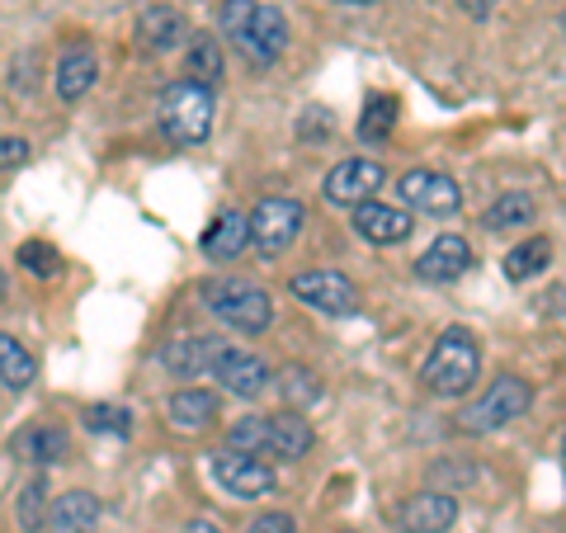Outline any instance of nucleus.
Instances as JSON below:
<instances>
[{"label":"nucleus","instance_id":"e433bc0d","mask_svg":"<svg viewBox=\"0 0 566 533\" xmlns=\"http://www.w3.org/2000/svg\"><path fill=\"white\" fill-rule=\"evenodd\" d=\"M326 133H331L326 109H307V118H303V137H326Z\"/></svg>","mask_w":566,"mask_h":533},{"label":"nucleus","instance_id":"c85d7f7f","mask_svg":"<svg viewBox=\"0 0 566 533\" xmlns=\"http://www.w3.org/2000/svg\"><path fill=\"white\" fill-rule=\"evenodd\" d=\"M48 477H33V482L20 491V505H14V514H20V529L24 533H39L43 520H48Z\"/></svg>","mask_w":566,"mask_h":533},{"label":"nucleus","instance_id":"1a4fd4ad","mask_svg":"<svg viewBox=\"0 0 566 533\" xmlns=\"http://www.w3.org/2000/svg\"><path fill=\"white\" fill-rule=\"evenodd\" d=\"M401 199L420 208V212H430V218H449V212L463 208V189H458L449 175H439V170H411V175H401Z\"/></svg>","mask_w":566,"mask_h":533},{"label":"nucleus","instance_id":"2f4dec72","mask_svg":"<svg viewBox=\"0 0 566 533\" xmlns=\"http://www.w3.org/2000/svg\"><path fill=\"white\" fill-rule=\"evenodd\" d=\"M251 14H255V0H227L222 6V33L232 43H241V33L251 29Z\"/></svg>","mask_w":566,"mask_h":533},{"label":"nucleus","instance_id":"f3484780","mask_svg":"<svg viewBox=\"0 0 566 533\" xmlns=\"http://www.w3.org/2000/svg\"><path fill=\"white\" fill-rule=\"evenodd\" d=\"M468 264H472V245L463 237H439L430 251L416 260V270H420V279H430V283H449L458 274H468Z\"/></svg>","mask_w":566,"mask_h":533},{"label":"nucleus","instance_id":"aec40b11","mask_svg":"<svg viewBox=\"0 0 566 533\" xmlns=\"http://www.w3.org/2000/svg\"><path fill=\"white\" fill-rule=\"evenodd\" d=\"M312 425L303 416L283 411V416H270V453L274 458H303L312 453Z\"/></svg>","mask_w":566,"mask_h":533},{"label":"nucleus","instance_id":"f704fd0d","mask_svg":"<svg viewBox=\"0 0 566 533\" xmlns=\"http://www.w3.org/2000/svg\"><path fill=\"white\" fill-rule=\"evenodd\" d=\"M33 66H39V58H33V52H24V58H14V76H10V85H14V91H33Z\"/></svg>","mask_w":566,"mask_h":533},{"label":"nucleus","instance_id":"39448f33","mask_svg":"<svg viewBox=\"0 0 566 533\" xmlns=\"http://www.w3.org/2000/svg\"><path fill=\"white\" fill-rule=\"evenodd\" d=\"M303 232V203L297 199H264L251 212V241L260 245V255H283Z\"/></svg>","mask_w":566,"mask_h":533},{"label":"nucleus","instance_id":"79ce46f5","mask_svg":"<svg viewBox=\"0 0 566 533\" xmlns=\"http://www.w3.org/2000/svg\"><path fill=\"white\" fill-rule=\"evenodd\" d=\"M562 463H566V443H562Z\"/></svg>","mask_w":566,"mask_h":533},{"label":"nucleus","instance_id":"2eb2a0df","mask_svg":"<svg viewBox=\"0 0 566 533\" xmlns=\"http://www.w3.org/2000/svg\"><path fill=\"white\" fill-rule=\"evenodd\" d=\"M48 533H95L99 529V501L91 491H66L48 505Z\"/></svg>","mask_w":566,"mask_h":533},{"label":"nucleus","instance_id":"dca6fc26","mask_svg":"<svg viewBox=\"0 0 566 533\" xmlns=\"http://www.w3.org/2000/svg\"><path fill=\"white\" fill-rule=\"evenodd\" d=\"M218 349H222V341H212V335H185V341H170L161 349V364L175 373V378H199V373L212 368Z\"/></svg>","mask_w":566,"mask_h":533},{"label":"nucleus","instance_id":"a211bd4d","mask_svg":"<svg viewBox=\"0 0 566 533\" xmlns=\"http://www.w3.org/2000/svg\"><path fill=\"white\" fill-rule=\"evenodd\" d=\"M95 76H99L95 52L91 48H71L66 58L57 62V100H66V104L85 100L91 95V85H95Z\"/></svg>","mask_w":566,"mask_h":533},{"label":"nucleus","instance_id":"ddd939ff","mask_svg":"<svg viewBox=\"0 0 566 533\" xmlns=\"http://www.w3.org/2000/svg\"><path fill=\"white\" fill-rule=\"evenodd\" d=\"M453 520H458V505L444 491H420L401 505V529L406 533H449Z\"/></svg>","mask_w":566,"mask_h":533},{"label":"nucleus","instance_id":"6e6552de","mask_svg":"<svg viewBox=\"0 0 566 533\" xmlns=\"http://www.w3.org/2000/svg\"><path fill=\"white\" fill-rule=\"evenodd\" d=\"M208 378H218L227 393L232 397H260L264 387H270V364L260 359V354H245V349H232V345H222L218 349V359H212V368H208Z\"/></svg>","mask_w":566,"mask_h":533},{"label":"nucleus","instance_id":"bb28decb","mask_svg":"<svg viewBox=\"0 0 566 533\" xmlns=\"http://www.w3.org/2000/svg\"><path fill=\"white\" fill-rule=\"evenodd\" d=\"M227 443L237 453H270V416H241L232 430H227Z\"/></svg>","mask_w":566,"mask_h":533},{"label":"nucleus","instance_id":"72a5a7b5","mask_svg":"<svg viewBox=\"0 0 566 533\" xmlns=\"http://www.w3.org/2000/svg\"><path fill=\"white\" fill-rule=\"evenodd\" d=\"M29 161V142L24 137H0V170H14Z\"/></svg>","mask_w":566,"mask_h":533},{"label":"nucleus","instance_id":"5701e85b","mask_svg":"<svg viewBox=\"0 0 566 533\" xmlns=\"http://www.w3.org/2000/svg\"><path fill=\"white\" fill-rule=\"evenodd\" d=\"M166 416L180 425V430H203V425H212V416H218V397L212 393H175L170 406H166Z\"/></svg>","mask_w":566,"mask_h":533},{"label":"nucleus","instance_id":"4468645a","mask_svg":"<svg viewBox=\"0 0 566 533\" xmlns=\"http://www.w3.org/2000/svg\"><path fill=\"white\" fill-rule=\"evenodd\" d=\"M10 453L20 458V463L52 468V463H62V458L71 453V439H66V430H57V425H29V430L14 435Z\"/></svg>","mask_w":566,"mask_h":533},{"label":"nucleus","instance_id":"393cba45","mask_svg":"<svg viewBox=\"0 0 566 533\" xmlns=\"http://www.w3.org/2000/svg\"><path fill=\"white\" fill-rule=\"evenodd\" d=\"M547 260H553V245H547L543 237H528L524 245H515V251L505 255V279H515V283H524V279H534V274H543L547 270Z\"/></svg>","mask_w":566,"mask_h":533},{"label":"nucleus","instance_id":"473e14b6","mask_svg":"<svg viewBox=\"0 0 566 533\" xmlns=\"http://www.w3.org/2000/svg\"><path fill=\"white\" fill-rule=\"evenodd\" d=\"M283 393H289L293 401H312L316 393H322V383H316L307 368H289L283 373Z\"/></svg>","mask_w":566,"mask_h":533},{"label":"nucleus","instance_id":"9d476101","mask_svg":"<svg viewBox=\"0 0 566 533\" xmlns=\"http://www.w3.org/2000/svg\"><path fill=\"white\" fill-rule=\"evenodd\" d=\"M382 180L387 175L378 161H340L326 175V199L340 203V208H359L382 189Z\"/></svg>","mask_w":566,"mask_h":533},{"label":"nucleus","instance_id":"37998d69","mask_svg":"<svg viewBox=\"0 0 566 533\" xmlns=\"http://www.w3.org/2000/svg\"><path fill=\"white\" fill-rule=\"evenodd\" d=\"M340 533H354V529H340Z\"/></svg>","mask_w":566,"mask_h":533},{"label":"nucleus","instance_id":"9b49d317","mask_svg":"<svg viewBox=\"0 0 566 533\" xmlns=\"http://www.w3.org/2000/svg\"><path fill=\"white\" fill-rule=\"evenodd\" d=\"M237 48H241L255 66L279 62V52L289 48V24H283V10H274V6H255L251 29L241 33V43H237Z\"/></svg>","mask_w":566,"mask_h":533},{"label":"nucleus","instance_id":"6ab92c4d","mask_svg":"<svg viewBox=\"0 0 566 533\" xmlns=\"http://www.w3.org/2000/svg\"><path fill=\"white\" fill-rule=\"evenodd\" d=\"M245 241H251V218H245V212H222V218L208 227L203 251H208V260H237L245 251Z\"/></svg>","mask_w":566,"mask_h":533},{"label":"nucleus","instance_id":"20e7f679","mask_svg":"<svg viewBox=\"0 0 566 533\" xmlns=\"http://www.w3.org/2000/svg\"><path fill=\"white\" fill-rule=\"evenodd\" d=\"M528 401H534V393H528V383L524 378H495L486 387V397L482 401H472L468 411H463V430L468 435H491V430H501V425H510L515 416L528 411Z\"/></svg>","mask_w":566,"mask_h":533},{"label":"nucleus","instance_id":"0eeeda50","mask_svg":"<svg viewBox=\"0 0 566 533\" xmlns=\"http://www.w3.org/2000/svg\"><path fill=\"white\" fill-rule=\"evenodd\" d=\"M293 297L307 302V307H316V312H326V316H354L359 312V289H354L345 274H335V270L297 274L293 279Z\"/></svg>","mask_w":566,"mask_h":533},{"label":"nucleus","instance_id":"ea45409f","mask_svg":"<svg viewBox=\"0 0 566 533\" xmlns=\"http://www.w3.org/2000/svg\"><path fill=\"white\" fill-rule=\"evenodd\" d=\"M340 6H378V0H340Z\"/></svg>","mask_w":566,"mask_h":533},{"label":"nucleus","instance_id":"a19ab883","mask_svg":"<svg viewBox=\"0 0 566 533\" xmlns=\"http://www.w3.org/2000/svg\"><path fill=\"white\" fill-rule=\"evenodd\" d=\"M0 297H6V274H0Z\"/></svg>","mask_w":566,"mask_h":533},{"label":"nucleus","instance_id":"cd10ccee","mask_svg":"<svg viewBox=\"0 0 566 533\" xmlns=\"http://www.w3.org/2000/svg\"><path fill=\"white\" fill-rule=\"evenodd\" d=\"M185 76L199 81V85H212V81L222 76V48H218V39H193L189 62H185Z\"/></svg>","mask_w":566,"mask_h":533},{"label":"nucleus","instance_id":"423d86ee","mask_svg":"<svg viewBox=\"0 0 566 533\" xmlns=\"http://www.w3.org/2000/svg\"><path fill=\"white\" fill-rule=\"evenodd\" d=\"M212 477H218V487L227 495H237V501H260V495L274 491V468L264 463V458L237 453V449L212 458Z\"/></svg>","mask_w":566,"mask_h":533},{"label":"nucleus","instance_id":"f257e3e1","mask_svg":"<svg viewBox=\"0 0 566 533\" xmlns=\"http://www.w3.org/2000/svg\"><path fill=\"white\" fill-rule=\"evenodd\" d=\"M476 368H482V349H476L472 331L453 326V331L439 335L430 359H424V387L439 397H463L476 378Z\"/></svg>","mask_w":566,"mask_h":533},{"label":"nucleus","instance_id":"7c9ffc66","mask_svg":"<svg viewBox=\"0 0 566 533\" xmlns=\"http://www.w3.org/2000/svg\"><path fill=\"white\" fill-rule=\"evenodd\" d=\"M20 264L33 279H52L62 270V255H57V245H48V241H24L20 245Z\"/></svg>","mask_w":566,"mask_h":533},{"label":"nucleus","instance_id":"58836bf2","mask_svg":"<svg viewBox=\"0 0 566 533\" xmlns=\"http://www.w3.org/2000/svg\"><path fill=\"white\" fill-rule=\"evenodd\" d=\"M189 533H222V529L212 524V520H193V524H189Z\"/></svg>","mask_w":566,"mask_h":533},{"label":"nucleus","instance_id":"7ed1b4c3","mask_svg":"<svg viewBox=\"0 0 566 533\" xmlns=\"http://www.w3.org/2000/svg\"><path fill=\"white\" fill-rule=\"evenodd\" d=\"M161 128L180 147H199L212 133V85L199 81H175L161 91Z\"/></svg>","mask_w":566,"mask_h":533},{"label":"nucleus","instance_id":"c756f323","mask_svg":"<svg viewBox=\"0 0 566 533\" xmlns=\"http://www.w3.org/2000/svg\"><path fill=\"white\" fill-rule=\"evenodd\" d=\"M85 425H91L95 435H133V411H123V406H109V401H99L85 411Z\"/></svg>","mask_w":566,"mask_h":533},{"label":"nucleus","instance_id":"b1692460","mask_svg":"<svg viewBox=\"0 0 566 533\" xmlns=\"http://www.w3.org/2000/svg\"><path fill=\"white\" fill-rule=\"evenodd\" d=\"M33 373H39L33 354L14 341V335H0V383L14 387V393H24V387L33 383Z\"/></svg>","mask_w":566,"mask_h":533},{"label":"nucleus","instance_id":"c9c22d12","mask_svg":"<svg viewBox=\"0 0 566 533\" xmlns=\"http://www.w3.org/2000/svg\"><path fill=\"white\" fill-rule=\"evenodd\" d=\"M245 533H297V524H293L283 510H274V514H260V520L245 529Z\"/></svg>","mask_w":566,"mask_h":533},{"label":"nucleus","instance_id":"f8f14e48","mask_svg":"<svg viewBox=\"0 0 566 533\" xmlns=\"http://www.w3.org/2000/svg\"><path fill=\"white\" fill-rule=\"evenodd\" d=\"M354 232H359L364 241H374V245H397V241L411 237V212L368 199V203L354 208Z\"/></svg>","mask_w":566,"mask_h":533},{"label":"nucleus","instance_id":"f03ea898","mask_svg":"<svg viewBox=\"0 0 566 533\" xmlns=\"http://www.w3.org/2000/svg\"><path fill=\"white\" fill-rule=\"evenodd\" d=\"M203 302L212 316H222L232 331H245V335H260L264 326L274 322V302L270 293L260 289L251 279H212L203 289Z\"/></svg>","mask_w":566,"mask_h":533},{"label":"nucleus","instance_id":"4c0bfd02","mask_svg":"<svg viewBox=\"0 0 566 533\" xmlns=\"http://www.w3.org/2000/svg\"><path fill=\"white\" fill-rule=\"evenodd\" d=\"M458 6H463V10L472 14V20H486V14L495 10V0H458Z\"/></svg>","mask_w":566,"mask_h":533},{"label":"nucleus","instance_id":"a878e982","mask_svg":"<svg viewBox=\"0 0 566 533\" xmlns=\"http://www.w3.org/2000/svg\"><path fill=\"white\" fill-rule=\"evenodd\" d=\"M397 128V95H368L359 114V137L364 142H387Z\"/></svg>","mask_w":566,"mask_h":533},{"label":"nucleus","instance_id":"412c9836","mask_svg":"<svg viewBox=\"0 0 566 533\" xmlns=\"http://www.w3.org/2000/svg\"><path fill=\"white\" fill-rule=\"evenodd\" d=\"M142 39H147L151 52H170L185 43V14L170 6H151L142 10Z\"/></svg>","mask_w":566,"mask_h":533},{"label":"nucleus","instance_id":"4be33fe9","mask_svg":"<svg viewBox=\"0 0 566 533\" xmlns=\"http://www.w3.org/2000/svg\"><path fill=\"white\" fill-rule=\"evenodd\" d=\"M534 199H528L524 189H510V194H501L491 208H486V218H482V227L486 232H510V227H528L534 222Z\"/></svg>","mask_w":566,"mask_h":533}]
</instances>
